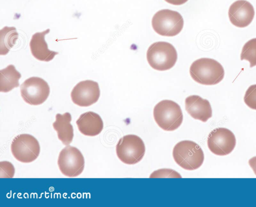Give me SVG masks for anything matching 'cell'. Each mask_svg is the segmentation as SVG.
<instances>
[{
    "label": "cell",
    "mask_w": 256,
    "mask_h": 207,
    "mask_svg": "<svg viewBox=\"0 0 256 207\" xmlns=\"http://www.w3.org/2000/svg\"><path fill=\"white\" fill-rule=\"evenodd\" d=\"M18 34L15 27H4L0 31V55H6L14 47Z\"/></svg>",
    "instance_id": "ac0fdd59"
},
{
    "label": "cell",
    "mask_w": 256,
    "mask_h": 207,
    "mask_svg": "<svg viewBox=\"0 0 256 207\" xmlns=\"http://www.w3.org/2000/svg\"><path fill=\"white\" fill-rule=\"evenodd\" d=\"M56 118L52 126L57 132L58 138L64 145H68L72 142L74 137V129L70 124L71 114L68 112L62 115L58 113Z\"/></svg>",
    "instance_id": "2e32d148"
},
{
    "label": "cell",
    "mask_w": 256,
    "mask_h": 207,
    "mask_svg": "<svg viewBox=\"0 0 256 207\" xmlns=\"http://www.w3.org/2000/svg\"><path fill=\"white\" fill-rule=\"evenodd\" d=\"M10 148L14 158L24 163L34 161L40 153L38 141L34 137L28 134H22L15 137Z\"/></svg>",
    "instance_id": "52a82bcc"
},
{
    "label": "cell",
    "mask_w": 256,
    "mask_h": 207,
    "mask_svg": "<svg viewBox=\"0 0 256 207\" xmlns=\"http://www.w3.org/2000/svg\"><path fill=\"white\" fill-rule=\"evenodd\" d=\"M50 88L48 83L41 78L32 77L20 85V94L24 100L32 105L43 103L48 98Z\"/></svg>",
    "instance_id": "9c48e42d"
},
{
    "label": "cell",
    "mask_w": 256,
    "mask_h": 207,
    "mask_svg": "<svg viewBox=\"0 0 256 207\" xmlns=\"http://www.w3.org/2000/svg\"><path fill=\"white\" fill-rule=\"evenodd\" d=\"M240 60H246L250 63V68L256 66V38L248 41L243 46Z\"/></svg>",
    "instance_id": "d6986e66"
},
{
    "label": "cell",
    "mask_w": 256,
    "mask_h": 207,
    "mask_svg": "<svg viewBox=\"0 0 256 207\" xmlns=\"http://www.w3.org/2000/svg\"><path fill=\"white\" fill-rule=\"evenodd\" d=\"M154 119L160 127L166 131H174L181 125L182 113L178 104L170 100L158 102L154 109Z\"/></svg>",
    "instance_id": "3957f363"
},
{
    "label": "cell",
    "mask_w": 256,
    "mask_h": 207,
    "mask_svg": "<svg viewBox=\"0 0 256 207\" xmlns=\"http://www.w3.org/2000/svg\"><path fill=\"white\" fill-rule=\"evenodd\" d=\"M50 29L32 35L30 43L31 53L38 60L48 62L54 59L58 52L50 51L45 40V35L49 33Z\"/></svg>",
    "instance_id": "5bb4252c"
},
{
    "label": "cell",
    "mask_w": 256,
    "mask_h": 207,
    "mask_svg": "<svg viewBox=\"0 0 256 207\" xmlns=\"http://www.w3.org/2000/svg\"><path fill=\"white\" fill-rule=\"evenodd\" d=\"M208 146L214 154L224 156L232 152L236 144L234 134L226 128H218L212 130L208 137Z\"/></svg>",
    "instance_id": "30bf717a"
},
{
    "label": "cell",
    "mask_w": 256,
    "mask_h": 207,
    "mask_svg": "<svg viewBox=\"0 0 256 207\" xmlns=\"http://www.w3.org/2000/svg\"><path fill=\"white\" fill-rule=\"evenodd\" d=\"M58 164L64 175L73 177L79 175L83 171L84 159L77 148L68 145L60 151Z\"/></svg>",
    "instance_id": "ba28073f"
},
{
    "label": "cell",
    "mask_w": 256,
    "mask_h": 207,
    "mask_svg": "<svg viewBox=\"0 0 256 207\" xmlns=\"http://www.w3.org/2000/svg\"><path fill=\"white\" fill-rule=\"evenodd\" d=\"M0 164V177H12L14 173V168L13 165L8 161H1Z\"/></svg>",
    "instance_id": "44dd1931"
},
{
    "label": "cell",
    "mask_w": 256,
    "mask_h": 207,
    "mask_svg": "<svg viewBox=\"0 0 256 207\" xmlns=\"http://www.w3.org/2000/svg\"><path fill=\"white\" fill-rule=\"evenodd\" d=\"M21 74L13 65H10L0 71V91L8 92L19 86Z\"/></svg>",
    "instance_id": "e0dca14e"
},
{
    "label": "cell",
    "mask_w": 256,
    "mask_h": 207,
    "mask_svg": "<svg viewBox=\"0 0 256 207\" xmlns=\"http://www.w3.org/2000/svg\"><path fill=\"white\" fill-rule=\"evenodd\" d=\"M72 102L81 107H87L96 103L100 96V90L96 82L87 80L78 83L70 94Z\"/></svg>",
    "instance_id": "8fae6325"
},
{
    "label": "cell",
    "mask_w": 256,
    "mask_h": 207,
    "mask_svg": "<svg viewBox=\"0 0 256 207\" xmlns=\"http://www.w3.org/2000/svg\"><path fill=\"white\" fill-rule=\"evenodd\" d=\"M146 58L150 65L158 71L169 70L176 64L178 55L174 47L166 42H157L148 49Z\"/></svg>",
    "instance_id": "277c9868"
},
{
    "label": "cell",
    "mask_w": 256,
    "mask_h": 207,
    "mask_svg": "<svg viewBox=\"0 0 256 207\" xmlns=\"http://www.w3.org/2000/svg\"><path fill=\"white\" fill-rule=\"evenodd\" d=\"M152 27L158 34L173 37L179 34L184 26V20L178 12L168 9L156 12L152 17Z\"/></svg>",
    "instance_id": "5b68a950"
},
{
    "label": "cell",
    "mask_w": 256,
    "mask_h": 207,
    "mask_svg": "<svg viewBox=\"0 0 256 207\" xmlns=\"http://www.w3.org/2000/svg\"><path fill=\"white\" fill-rule=\"evenodd\" d=\"M228 15L233 25L244 28L252 23L254 16V10L250 2L246 0H238L230 5Z\"/></svg>",
    "instance_id": "7c38bea8"
},
{
    "label": "cell",
    "mask_w": 256,
    "mask_h": 207,
    "mask_svg": "<svg viewBox=\"0 0 256 207\" xmlns=\"http://www.w3.org/2000/svg\"><path fill=\"white\" fill-rule=\"evenodd\" d=\"M248 163L256 175V156L251 158L248 161Z\"/></svg>",
    "instance_id": "7402d4cb"
},
{
    "label": "cell",
    "mask_w": 256,
    "mask_h": 207,
    "mask_svg": "<svg viewBox=\"0 0 256 207\" xmlns=\"http://www.w3.org/2000/svg\"><path fill=\"white\" fill-rule=\"evenodd\" d=\"M79 131L84 135L94 136L99 134L104 127L100 116L96 113L88 111L80 115L76 121Z\"/></svg>",
    "instance_id": "9a60e30c"
},
{
    "label": "cell",
    "mask_w": 256,
    "mask_h": 207,
    "mask_svg": "<svg viewBox=\"0 0 256 207\" xmlns=\"http://www.w3.org/2000/svg\"><path fill=\"white\" fill-rule=\"evenodd\" d=\"M186 109L194 119L206 122L212 116L209 101L198 95H191L185 100Z\"/></svg>",
    "instance_id": "4fadbf2b"
},
{
    "label": "cell",
    "mask_w": 256,
    "mask_h": 207,
    "mask_svg": "<svg viewBox=\"0 0 256 207\" xmlns=\"http://www.w3.org/2000/svg\"><path fill=\"white\" fill-rule=\"evenodd\" d=\"M172 155L179 166L188 170L198 168L204 160V154L201 147L196 142L190 140L178 143L173 149Z\"/></svg>",
    "instance_id": "7a4b0ae2"
},
{
    "label": "cell",
    "mask_w": 256,
    "mask_h": 207,
    "mask_svg": "<svg viewBox=\"0 0 256 207\" xmlns=\"http://www.w3.org/2000/svg\"><path fill=\"white\" fill-rule=\"evenodd\" d=\"M146 151L142 140L136 135H126L122 137L116 146L118 158L124 163L134 164L143 158Z\"/></svg>",
    "instance_id": "8992f818"
},
{
    "label": "cell",
    "mask_w": 256,
    "mask_h": 207,
    "mask_svg": "<svg viewBox=\"0 0 256 207\" xmlns=\"http://www.w3.org/2000/svg\"><path fill=\"white\" fill-rule=\"evenodd\" d=\"M244 102L250 108L256 110V84L250 85L246 92Z\"/></svg>",
    "instance_id": "ffe728a7"
},
{
    "label": "cell",
    "mask_w": 256,
    "mask_h": 207,
    "mask_svg": "<svg viewBox=\"0 0 256 207\" xmlns=\"http://www.w3.org/2000/svg\"><path fill=\"white\" fill-rule=\"evenodd\" d=\"M172 5L178 6L186 3L188 0H164Z\"/></svg>",
    "instance_id": "603a6c76"
},
{
    "label": "cell",
    "mask_w": 256,
    "mask_h": 207,
    "mask_svg": "<svg viewBox=\"0 0 256 207\" xmlns=\"http://www.w3.org/2000/svg\"><path fill=\"white\" fill-rule=\"evenodd\" d=\"M190 73L196 82L206 85H214L220 83L224 78L223 67L217 61L202 58L194 61L191 65Z\"/></svg>",
    "instance_id": "6da1fadb"
}]
</instances>
